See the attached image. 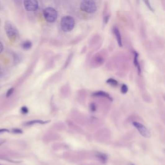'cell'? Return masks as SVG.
I'll use <instances>...</instances> for the list:
<instances>
[{
  "mask_svg": "<svg viewBox=\"0 0 165 165\" xmlns=\"http://www.w3.org/2000/svg\"><path fill=\"white\" fill-rule=\"evenodd\" d=\"M5 29L8 38L10 41L14 42L19 37V32L12 22L7 20L5 22Z\"/></svg>",
  "mask_w": 165,
  "mask_h": 165,
  "instance_id": "cell-1",
  "label": "cell"
},
{
  "mask_svg": "<svg viewBox=\"0 0 165 165\" xmlns=\"http://www.w3.org/2000/svg\"><path fill=\"white\" fill-rule=\"evenodd\" d=\"M75 25V20L71 16H65L61 20V28L64 32H70L74 29Z\"/></svg>",
  "mask_w": 165,
  "mask_h": 165,
  "instance_id": "cell-2",
  "label": "cell"
},
{
  "mask_svg": "<svg viewBox=\"0 0 165 165\" xmlns=\"http://www.w3.org/2000/svg\"><path fill=\"white\" fill-rule=\"evenodd\" d=\"M80 8L87 13L92 14L97 10V6L94 1L84 0L81 2Z\"/></svg>",
  "mask_w": 165,
  "mask_h": 165,
  "instance_id": "cell-3",
  "label": "cell"
},
{
  "mask_svg": "<svg viewBox=\"0 0 165 165\" xmlns=\"http://www.w3.org/2000/svg\"><path fill=\"white\" fill-rule=\"evenodd\" d=\"M44 18L47 22L52 23L56 21L57 19V12L53 8L47 7L43 11Z\"/></svg>",
  "mask_w": 165,
  "mask_h": 165,
  "instance_id": "cell-4",
  "label": "cell"
},
{
  "mask_svg": "<svg viewBox=\"0 0 165 165\" xmlns=\"http://www.w3.org/2000/svg\"><path fill=\"white\" fill-rule=\"evenodd\" d=\"M133 125L138 129L141 135L144 136V138H149L151 136L150 131L143 124L136 122H133Z\"/></svg>",
  "mask_w": 165,
  "mask_h": 165,
  "instance_id": "cell-5",
  "label": "cell"
},
{
  "mask_svg": "<svg viewBox=\"0 0 165 165\" xmlns=\"http://www.w3.org/2000/svg\"><path fill=\"white\" fill-rule=\"evenodd\" d=\"M24 6L28 11H35L38 8V2L35 0H25L24 1Z\"/></svg>",
  "mask_w": 165,
  "mask_h": 165,
  "instance_id": "cell-6",
  "label": "cell"
},
{
  "mask_svg": "<svg viewBox=\"0 0 165 165\" xmlns=\"http://www.w3.org/2000/svg\"><path fill=\"white\" fill-rule=\"evenodd\" d=\"M114 32L117 41L118 42V45L120 47H122V41L121 35L118 28L114 27Z\"/></svg>",
  "mask_w": 165,
  "mask_h": 165,
  "instance_id": "cell-7",
  "label": "cell"
},
{
  "mask_svg": "<svg viewBox=\"0 0 165 165\" xmlns=\"http://www.w3.org/2000/svg\"><path fill=\"white\" fill-rule=\"evenodd\" d=\"M96 156L103 164H106L108 161V156L105 154L102 153H96Z\"/></svg>",
  "mask_w": 165,
  "mask_h": 165,
  "instance_id": "cell-8",
  "label": "cell"
},
{
  "mask_svg": "<svg viewBox=\"0 0 165 165\" xmlns=\"http://www.w3.org/2000/svg\"><path fill=\"white\" fill-rule=\"evenodd\" d=\"M92 96H102V97H106L111 101H112V98L110 97V96L107 92H105V91H96V92L93 93Z\"/></svg>",
  "mask_w": 165,
  "mask_h": 165,
  "instance_id": "cell-9",
  "label": "cell"
},
{
  "mask_svg": "<svg viewBox=\"0 0 165 165\" xmlns=\"http://www.w3.org/2000/svg\"><path fill=\"white\" fill-rule=\"evenodd\" d=\"M135 56L134 59V64L135 65L136 67L138 69V72L139 74L140 73V65H139V62H138V58L139 56V54L138 53H136V52H134Z\"/></svg>",
  "mask_w": 165,
  "mask_h": 165,
  "instance_id": "cell-10",
  "label": "cell"
},
{
  "mask_svg": "<svg viewBox=\"0 0 165 165\" xmlns=\"http://www.w3.org/2000/svg\"><path fill=\"white\" fill-rule=\"evenodd\" d=\"M50 122V121H43L42 120H33V121H31L25 123V125L26 126H31L33 124H35V123H40V124H45V123H47Z\"/></svg>",
  "mask_w": 165,
  "mask_h": 165,
  "instance_id": "cell-11",
  "label": "cell"
},
{
  "mask_svg": "<svg viewBox=\"0 0 165 165\" xmlns=\"http://www.w3.org/2000/svg\"><path fill=\"white\" fill-rule=\"evenodd\" d=\"M22 48L26 50L31 49L32 47V43L30 41H26L22 43Z\"/></svg>",
  "mask_w": 165,
  "mask_h": 165,
  "instance_id": "cell-12",
  "label": "cell"
},
{
  "mask_svg": "<svg viewBox=\"0 0 165 165\" xmlns=\"http://www.w3.org/2000/svg\"><path fill=\"white\" fill-rule=\"evenodd\" d=\"M107 83L111 86H114V87L118 85V82H117V80L111 78L108 79L107 80Z\"/></svg>",
  "mask_w": 165,
  "mask_h": 165,
  "instance_id": "cell-13",
  "label": "cell"
},
{
  "mask_svg": "<svg viewBox=\"0 0 165 165\" xmlns=\"http://www.w3.org/2000/svg\"><path fill=\"white\" fill-rule=\"evenodd\" d=\"M128 90V88L126 84H123L121 86V91L122 93L123 94H127V92Z\"/></svg>",
  "mask_w": 165,
  "mask_h": 165,
  "instance_id": "cell-14",
  "label": "cell"
},
{
  "mask_svg": "<svg viewBox=\"0 0 165 165\" xmlns=\"http://www.w3.org/2000/svg\"><path fill=\"white\" fill-rule=\"evenodd\" d=\"M14 91V88H10V89H9L7 91L6 96H7V97H9V96L13 94Z\"/></svg>",
  "mask_w": 165,
  "mask_h": 165,
  "instance_id": "cell-15",
  "label": "cell"
},
{
  "mask_svg": "<svg viewBox=\"0 0 165 165\" xmlns=\"http://www.w3.org/2000/svg\"><path fill=\"white\" fill-rule=\"evenodd\" d=\"M28 109L25 106H23L21 108V112L24 114H26L28 113Z\"/></svg>",
  "mask_w": 165,
  "mask_h": 165,
  "instance_id": "cell-16",
  "label": "cell"
},
{
  "mask_svg": "<svg viewBox=\"0 0 165 165\" xmlns=\"http://www.w3.org/2000/svg\"><path fill=\"white\" fill-rule=\"evenodd\" d=\"M13 133L15 134H22L23 133L22 130L21 129H20L18 128H15L12 129Z\"/></svg>",
  "mask_w": 165,
  "mask_h": 165,
  "instance_id": "cell-17",
  "label": "cell"
},
{
  "mask_svg": "<svg viewBox=\"0 0 165 165\" xmlns=\"http://www.w3.org/2000/svg\"><path fill=\"white\" fill-rule=\"evenodd\" d=\"M90 109L92 112H95L96 109V105L95 104L91 103L90 105Z\"/></svg>",
  "mask_w": 165,
  "mask_h": 165,
  "instance_id": "cell-18",
  "label": "cell"
},
{
  "mask_svg": "<svg viewBox=\"0 0 165 165\" xmlns=\"http://www.w3.org/2000/svg\"><path fill=\"white\" fill-rule=\"evenodd\" d=\"M144 2H145V3L146 5L147 6L149 9H150V10H151V11H152V12L154 11V10H153V8H152V7H151V6H150V2H149V1H144Z\"/></svg>",
  "mask_w": 165,
  "mask_h": 165,
  "instance_id": "cell-19",
  "label": "cell"
},
{
  "mask_svg": "<svg viewBox=\"0 0 165 165\" xmlns=\"http://www.w3.org/2000/svg\"><path fill=\"white\" fill-rule=\"evenodd\" d=\"M9 130L7 129H0V133H4V132H9Z\"/></svg>",
  "mask_w": 165,
  "mask_h": 165,
  "instance_id": "cell-20",
  "label": "cell"
},
{
  "mask_svg": "<svg viewBox=\"0 0 165 165\" xmlns=\"http://www.w3.org/2000/svg\"><path fill=\"white\" fill-rule=\"evenodd\" d=\"M3 50V47L2 45V43L0 41V53H2V51Z\"/></svg>",
  "mask_w": 165,
  "mask_h": 165,
  "instance_id": "cell-21",
  "label": "cell"
},
{
  "mask_svg": "<svg viewBox=\"0 0 165 165\" xmlns=\"http://www.w3.org/2000/svg\"><path fill=\"white\" fill-rule=\"evenodd\" d=\"M109 15L107 16H106V17H105V23H106H106H108V21H109Z\"/></svg>",
  "mask_w": 165,
  "mask_h": 165,
  "instance_id": "cell-22",
  "label": "cell"
},
{
  "mask_svg": "<svg viewBox=\"0 0 165 165\" xmlns=\"http://www.w3.org/2000/svg\"><path fill=\"white\" fill-rule=\"evenodd\" d=\"M6 142V140H0V146L2 145V144Z\"/></svg>",
  "mask_w": 165,
  "mask_h": 165,
  "instance_id": "cell-23",
  "label": "cell"
},
{
  "mask_svg": "<svg viewBox=\"0 0 165 165\" xmlns=\"http://www.w3.org/2000/svg\"><path fill=\"white\" fill-rule=\"evenodd\" d=\"M131 165H135L134 164H132Z\"/></svg>",
  "mask_w": 165,
  "mask_h": 165,
  "instance_id": "cell-24",
  "label": "cell"
},
{
  "mask_svg": "<svg viewBox=\"0 0 165 165\" xmlns=\"http://www.w3.org/2000/svg\"></svg>",
  "mask_w": 165,
  "mask_h": 165,
  "instance_id": "cell-25",
  "label": "cell"
}]
</instances>
